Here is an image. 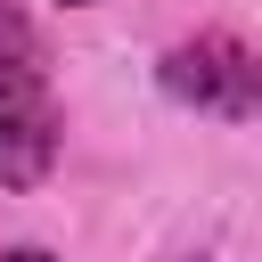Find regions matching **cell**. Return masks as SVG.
Here are the masks:
<instances>
[{
    "label": "cell",
    "mask_w": 262,
    "mask_h": 262,
    "mask_svg": "<svg viewBox=\"0 0 262 262\" xmlns=\"http://www.w3.org/2000/svg\"><path fill=\"white\" fill-rule=\"evenodd\" d=\"M66 8H98V0H66Z\"/></svg>",
    "instance_id": "cell-4"
},
{
    "label": "cell",
    "mask_w": 262,
    "mask_h": 262,
    "mask_svg": "<svg viewBox=\"0 0 262 262\" xmlns=\"http://www.w3.org/2000/svg\"><path fill=\"white\" fill-rule=\"evenodd\" d=\"M0 262H57V254H49V246H8Z\"/></svg>",
    "instance_id": "cell-3"
},
{
    "label": "cell",
    "mask_w": 262,
    "mask_h": 262,
    "mask_svg": "<svg viewBox=\"0 0 262 262\" xmlns=\"http://www.w3.org/2000/svg\"><path fill=\"white\" fill-rule=\"evenodd\" d=\"M156 90L172 106H196V115H221V123H254L262 115V49H246L229 33L172 41L156 57Z\"/></svg>",
    "instance_id": "cell-2"
},
{
    "label": "cell",
    "mask_w": 262,
    "mask_h": 262,
    "mask_svg": "<svg viewBox=\"0 0 262 262\" xmlns=\"http://www.w3.org/2000/svg\"><path fill=\"white\" fill-rule=\"evenodd\" d=\"M57 164V90H49V49L16 0H0V180L33 188Z\"/></svg>",
    "instance_id": "cell-1"
}]
</instances>
